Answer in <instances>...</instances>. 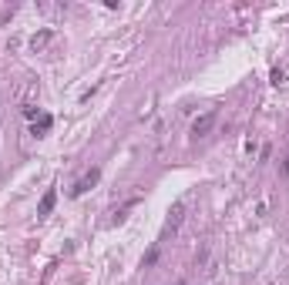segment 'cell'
I'll list each match as a JSON object with an SVG mask.
<instances>
[{"mask_svg": "<svg viewBox=\"0 0 289 285\" xmlns=\"http://www.w3.org/2000/svg\"><path fill=\"white\" fill-rule=\"evenodd\" d=\"M215 121H219V114H215V111L198 114V117L192 121V138H195V141H198V138H205V134L215 128Z\"/></svg>", "mask_w": 289, "mask_h": 285, "instance_id": "1", "label": "cell"}, {"mask_svg": "<svg viewBox=\"0 0 289 285\" xmlns=\"http://www.w3.org/2000/svg\"><path fill=\"white\" fill-rule=\"evenodd\" d=\"M97 178H101V171H97V168H91V171H88V174H84V178H81V181L74 185V188H71V195L77 198V195H84L88 188H95V185H97Z\"/></svg>", "mask_w": 289, "mask_h": 285, "instance_id": "2", "label": "cell"}, {"mask_svg": "<svg viewBox=\"0 0 289 285\" xmlns=\"http://www.w3.org/2000/svg\"><path fill=\"white\" fill-rule=\"evenodd\" d=\"M54 205H58V191L47 188V191H44V198H40V205H37V215H40V218H47V215L54 211Z\"/></svg>", "mask_w": 289, "mask_h": 285, "instance_id": "3", "label": "cell"}, {"mask_svg": "<svg viewBox=\"0 0 289 285\" xmlns=\"http://www.w3.org/2000/svg\"><path fill=\"white\" fill-rule=\"evenodd\" d=\"M51 124H54V117H51V114H40L37 121H34V128H31V134H37V138H44V134L51 131Z\"/></svg>", "mask_w": 289, "mask_h": 285, "instance_id": "4", "label": "cell"}, {"mask_svg": "<svg viewBox=\"0 0 289 285\" xmlns=\"http://www.w3.org/2000/svg\"><path fill=\"white\" fill-rule=\"evenodd\" d=\"M182 215H185V201H178V205L172 208V218H168V228H172V231L182 225Z\"/></svg>", "mask_w": 289, "mask_h": 285, "instance_id": "5", "label": "cell"}, {"mask_svg": "<svg viewBox=\"0 0 289 285\" xmlns=\"http://www.w3.org/2000/svg\"><path fill=\"white\" fill-rule=\"evenodd\" d=\"M47 44H51V30H40L37 37L31 40V47H34V51H44V47H47Z\"/></svg>", "mask_w": 289, "mask_h": 285, "instance_id": "6", "label": "cell"}, {"mask_svg": "<svg viewBox=\"0 0 289 285\" xmlns=\"http://www.w3.org/2000/svg\"><path fill=\"white\" fill-rule=\"evenodd\" d=\"M272 84H276V87H279V84H286V71H283V67H272Z\"/></svg>", "mask_w": 289, "mask_h": 285, "instance_id": "7", "label": "cell"}, {"mask_svg": "<svg viewBox=\"0 0 289 285\" xmlns=\"http://www.w3.org/2000/svg\"><path fill=\"white\" fill-rule=\"evenodd\" d=\"M283 171H286V174H289V158H286V165H283Z\"/></svg>", "mask_w": 289, "mask_h": 285, "instance_id": "8", "label": "cell"}]
</instances>
